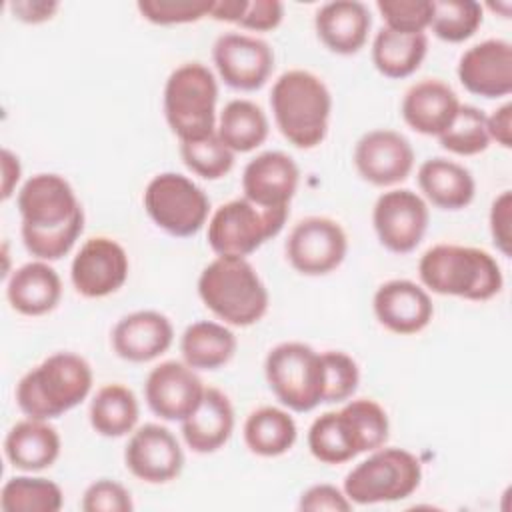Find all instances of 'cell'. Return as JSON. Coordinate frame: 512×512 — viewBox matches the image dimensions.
Instances as JSON below:
<instances>
[{"label": "cell", "instance_id": "6da1fadb", "mask_svg": "<svg viewBox=\"0 0 512 512\" xmlns=\"http://www.w3.org/2000/svg\"><path fill=\"white\" fill-rule=\"evenodd\" d=\"M26 250L44 262L66 256L84 230V210L70 182L54 172L30 176L16 194Z\"/></svg>", "mask_w": 512, "mask_h": 512}, {"label": "cell", "instance_id": "7a4b0ae2", "mask_svg": "<svg viewBox=\"0 0 512 512\" xmlns=\"http://www.w3.org/2000/svg\"><path fill=\"white\" fill-rule=\"evenodd\" d=\"M388 436L386 410L376 400L356 398L310 424L308 450L322 464H344L362 452L382 448Z\"/></svg>", "mask_w": 512, "mask_h": 512}, {"label": "cell", "instance_id": "3957f363", "mask_svg": "<svg viewBox=\"0 0 512 512\" xmlns=\"http://www.w3.org/2000/svg\"><path fill=\"white\" fill-rule=\"evenodd\" d=\"M270 108L280 134L296 148L324 142L332 114V94L324 80L308 70H288L276 78Z\"/></svg>", "mask_w": 512, "mask_h": 512}, {"label": "cell", "instance_id": "277c9868", "mask_svg": "<svg viewBox=\"0 0 512 512\" xmlns=\"http://www.w3.org/2000/svg\"><path fill=\"white\" fill-rule=\"evenodd\" d=\"M418 276L426 290L440 296H458L484 302L494 298L504 284L498 260L474 246L436 244L418 262Z\"/></svg>", "mask_w": 512, "mask_h": 512}, {"label": "cell", "instance_id": "5b68a950", "mask_svg": "<svg viewBox=\"0 0 512 512\" xmlns=\"http://www.w3.org/2000/svg\"><path fill=\"white\" fill-rule=\"evenodd\" d=\"M202 304L224 324L246 328L268 312V288L256 268L240 256H216L198 276Z\"/></svg>", "mask_w": 512, "mask_h": 512}, {"label": "cell", "instance_id": "8992f818", "mask_svg": "<svg viewBox=\"0 0 512 512\" xmlns=\"http://www.w3.org/2000/svg\"><path fill=\"white\" fill-rule=\"evenodd\" d=\"M92 382L94 374L86 358L56 352L18 380L16 404L28 418L52 420L86 400Z\"/></svg>", "mask_w": 512, "mask_h": 512}, {"label": "cell", "instance_id": "52a82bcc", "mask_svg": "<svg viewBox=\"0 0 512 512\" xmlns=\"http://www.w3.org/2000/svg\"><path fill=\"white\" fill-rule=\"evenodd\" d=\"M216 102V76L202 62H184L166 78L164 116L180 142L202 140L216 132Z\"/></svg>", "mask_w": 512, "mask_h": 512}, {"label": "cell", "instance_id": "ba28073f", "mask_svg": "<svg viewBox=\"0 0 512 512\" xmlns=\"http://www.w3.org/2000/svg\"><path fill=\"white\" fill-rule=\"evenodd\" d=\"M422 482L420 460L404 448H376L344 478V494L352 504L370 506L412 496Z\"/></svg>", "mask_w": 512, "mask_h": 512}, {"label": "cell", "instance_id": "9c48e42d", "mask_svg": "<svg viewBox=\"0 0 512 512\" xmlns=\"http://www.w3.org/2000/svg\"><path fill=\"white\" fill-rule=\"evenodd\" d=\"M264 374L270 390L282 406L294 412H310L324 398V362L304 342H282L264 360Z\"/></svg>", "mask_w": 512, "mask_h": 512}, {"label": "cell", "instance_id": "30bf717a", "mask_svg": "<svg viewBox=\"0 0 512 512\" xmlns=\"http://www.w3.org/2000/svg\"><path fill=\"white\" fill-rule=\"evenodd\" d=\"M288 218V208H260L248 198H236L208 220V246L216 256H240L256 252L266 240L280 234Z\"/></svg>", "mask_w": 512, "mask_h": 512}, {"label": "cell", "instance_id": "8fae6325", "mask_svg": "<svg viewBox=\"0 0 512 512\" xmlns=\"http://www.w3.org/2000/svg\"><path fill=\"white\" fill-rule=\"evenodd\" d=\"M144 210L150 220L176 238H190L208 220L210 200L188 176L160 172L144 188Z\"/></svg>", "mask_w": 512, "mask_h": 512}, {"label": "cell", "instance_id": "7c38bea8", "mask_svg": "<svg viewBox=\"0 0 512 512\" xmlns=\"http://www.w3.org/2000/svg\"><path fill=\"white\" fill-rule=\"evenodd\" d=\"M284 250L296 272L304 276H324L344 262L348 238L336 220L308 216L294 224Z\"/></svg>", "mask_w": 512, "mask_h": 512}, {"label": "cell", "instance_id": "4fadbf2b", "mask_svg": "<svg viewBox=\"0 0 512 512\" xmlns=\"http://www.w3.org/2000/svg\"><path fill=\"white\" fill-rule=\"evenodd\" d=\"M430 222L426 200L408 188L382 192L372 208V224L380 244L394 254H408L422 242Z\"/></svg>", "mask_w": 512, "mask_h": 512}, {"label": "cell", "instance_id": "5bb4252c", "mask_svg": "<svg viewBox=\"0 0 512 512\" xmlns=\"http://www.w3.org/2000/svg\"><path fill=\"white\" fill-rule=\"evenodd\" d=\"M212 60L226 86L242 92L258 90L274 70V52L262 38L226 32L212 46Z\"/></svg>", "mask_w": 512, "mask_h": 512}, {"label": "cell", "instance_id": "9a60e30c", "mask_svg": "<svg viewBox=\"0 0 512 512\" xmlns=\"http://www.w3.org/2000/svg\"><path fill=\"white\" fill-rule=\"evenodd\" d=\"M128 254L108 236L88 238L70 264L74 290L84 298H104L118 292L128 280Z\"/></svg>", "mask_w": 512, "mask_h": 512}, {"label": "cell", "instance_id": "2e32d148", "mask_svg": "<svg viewBox=\"0 0 512 512\" xmlns=\"http://www.w3.org/2000/svg\"><path fill=\"white\" fill-rule=\"evenodd\" d=\"M124 464L142 482L166 484L180 476L184 452L166 426L150 422L132 430L124 448Z\"/></svg>", "mask_w": 512, "mask_h": 512}, {"label": "cell", "instance_id": "e0dca14e", "mask_svg": "<svg viewBox=\"0 0 512 512\" xmlns=\"http://www.w3.org/2000/svg\"><path fill=\"white\" fill-rule=\"evenodd\" d=\"M204 382L192 366L178 360H166L154 366L144 382L148 408L162 420L182 422L200 404Z\"/></svg>", "mask_w": 512, "mask_h": 512}, {"label": "cell", "instance_id": "ac0fdd59", "mask_svg": "<svg viewBox=\"0 0 512 512\" xmlns=\"http://www.w3.org/2000/svg\"><path fill=\"white\" fill-rule=\"evenodd\" d=\"M354 166L366 182L374 186H394L410 176L414 168V148L404 134L376 128L356 142Z\"/></svg>", "mask_w": 512, "mask_h": 512}, {"label": "cell", "instance_id": "d6986e66", "mask_svg": "<svg viewBox=\"0 0 512 512\" xmlns=\"http://www.w3.org/2000/svg\"><path fill=\"white\" fill-rule=\"evenodd\" d=\"M460 84L482 98H502L512 92V44L490 38L470 46L458 60Z\"/></svg>", "mask_w": 512, "mask_h": 512}, {"label": "cell", "instance_id": "ffe728a7", "mask_svg": "<svg viewBox=\"0 0 512 512\" xmlns=\"http://www.w3.org/2000/svg\"><path fill=\"white\" fill-rule=\"evenodd\" d=\"M300 182V170L282 150L254 156L242 170L244 198L260 208H288Z\"/></svg>", "mask_w": 512, "mask_h": 512}, {"label": "cell", "instance_id": "44dd1931", "mask_svg": "<svg viewBox=\"0 0 512 512\" xmlns=\"http://www.w3.org/2000/svg\"><path fill=\"white\" fill-rule=\"evenodd\" d=\"M372 308L376 320L394 334H416L424 330L432 316L434 304L426 288L412 280H388L374 292Z\"/></svg>", "mask_w": 512, "mask_h": 512}, {"label": "cell", "instance_id": "7402d4cb", "mask_svg": "<svg viewBox=\"0 0 512 512\" xmlns=\"http://www.w3.org/2000/svg\"><path fill=\"white\" fill-rule=\"evenodd\" d=\"M172 340V322L156 310H136L122 316L110 334L116 356L134 364L158 358L172 346Z\"/></svg>", "mask_w": 512, "mask_h": 512}, {"label": "cell", "instance_id": "603a6c76", "mask_svg": "<svg viewBox=\"0 0 512 512\" xmlns=\"http://www.w3.org/2000/svg\"><path fill=\"white\" fill-rule=\"evenodd\" d=\"M460 104L450 84L438 78H426L406 90L400 114L414 132L438 138L454 120Z\"/></svg>", "mask_w": 512, "mask_h": 512}, {"label": "cell", "instance_id": "cb8c5ba5", "mask_svg": "<svg viewBox=\"0 0 512 512\" xmlns=\"http://www.w3.org/2000/svg\"><path fill=\"white\" fill-rule=\"evenodd\" d=\"M372 16L358 0H334L322 4L314 14L320 42L334 54H356L368 40Z\"/></svg>", "mask_w": 512, "mask_h": 512}, {"label": "cell", "instance_id": "d4e9b609", "mask_svg": "<svg viewBox=\"0 0 512 512\" xmlns=\"http://www.w3.org/2000/svg\"><path fill=\"white\" fill-rule=\"evenodd\" d=\"M234 432V408L218 388H206L198 408L182 420V438L196 454L220 450Z\"/></svg>", "mask_w": 512, "mask_h": 512}, {"label": "cell", "instance_id": "484cf974", "mask_svg": "<svg viewBox=\"0 0 512 512\" xmlns=\"http://www.w3.org/2000/svg\"><path fill=\"white\" fill-rule=\"evenodd\" d=\"M6 298L18 314L42 316L58 306L62 280L48 262L32 260L8 276Z\"/></svg>", "mask_w": 512, "mask_h": 512}, {"label": "cell", "instance_id": "4316f807", "mask_svg": "<svg viewBox=\"0 0 512 512\" xmlns=\"http://www.w3.org/2000/svg\"><path fill=\"white\" fill-rule=\"evenodd\" d=\"M60 434L48 420L26 418L16 422L4 438L8 462L22 472H40L50 468L60 456Z\"/></svg>", "mask_w": 512, "mask_h": 512}, {"label": "cell", "instance_id": "83f0119b", "mask_svg": "<svg viewBox=\"0 0 512 512\" xmlns=\"http://www.w3.org/2000/svg\"><path fill=\"white\" fill-rule=\"evenodd\" d=\"M424 198L440 210H462L476 194L472 172L460 162L436 156L420 164L416 174Z\"/></svg>", "mask_w": 512, "mask_h": 512}, {"label": "cell", "instance_id": "f1b7e54d", "mask_svg": "<svg viewBox=\"0 0 512 512\" xmlns=\"http://www.w3.org/2000/svg\"><path fill=\"white\" fill-rule=\"evenodd\" d=\"M238 340L224 322L198 320L192 322L180 336V352L188 366L194 370H218L226 366Z\"/></svg>", "mask_w": 512, "mask_h": 512}, {"label": "cell", "instance_id": "f546056e", "mask_svg": "<svg viewBox=\"0 0 512 512\" xmlns=\"http://www.w3.org/2000/svg\"><path fill=\"white\" fill-rule=\"evenodd\" d=\"M428 52L426 34H404L382 26L372 40V62L376 70L392 80L412 76Z\"/></svg>", "mask_w": 512, "mask_h": 512}, {"label": "cell", "instance_id": "4dcf8cb0", "mask_svg": "<svg viewBox=\"0 0 512 512\" xmlns=\"http://www.w3.org/2000/svg\"><path fill=\"white\" fill-rule=\"evenodd\" d=\"M242 434L252 454L276 458L294 446L298 428L288 410L278 406H262L248 414Z\"/></svg>", "mask_w": 512, "mask_h": 512}, {"label": "cell", "instance_id": "1f68e13d", "mask_svg": "<svg viewBox=\"0 0 512 512\" xmlns=\"http://www.w3.org/2000/svg\"><path fill=\"white\" fill-rule=\"evenodd\" d=\"M270 124L266 112L252 100H230L218 116L216 134L236 154L252 152L268 138Z\"/></svg>", "mask_w": 512, "mask_h": 512}, {"label": "cell", "instance_id": "d6a6232c", "mask_svg": "<svg viewBox=\"0 0 512 512\" xmlns=\"http://www.w3.org/2000/svg\"><path fill=\"white\" fill-rule=\"evenodd\" d=\"M88 418L100 436H126L136 428L140 418L138 398L124 384H106L92 396Z\"/></svg>", "mask_w": 512, "mask_h": 512}, {"label": "cell", "instance_id": "836d02e7", "mask_svg": "<svg viewBox=\"0 0 512 512\" xmlns=\"http://www.w3.org/2000/svg\"><path fill=\"white\" fill-rule=\"evenodd\" d=\"M62 506V488L42 476H12L0 490L4 512H58Z\"/></svg>", "mask_w": 512, "mask_h": 512}, {"label": "cell", "instance_id": "e575fe53", "mask_svg": "<svg viewBox=\"0 0 512 512\" xmlns=\"http://www.w3.org/2000/svg\"><path fill=\"white\" fill-rule=\"evenodd\" d=\"M482 24V6L476 0H432L430 28L436 38L458 44L474 36Z\"/></svg>", "mask_w": 512, "mask_h": 512}, {"label": "cell", "instance_id": "d590c367", "mask_svg": "<svg viewBox=\"0 0 512 512\" xmlns=\"http://www.w3.org/2000/svg\"><path fill=\"white\" fill-rule=\"evenodd\" d=\"M444 150L458 156H476L490 146L486 114L470 104H460L450 126L438 136Z\"/></svg>", "mask_w": 512, "mask_h": 512}, {"label": "cell", "instance_id": "8d00e7d4", "mask_svg": "<svg viewBox=\"0 0 512 512\" xmlns=\"http://www.w3.org/2000/svg\"><path fill=\"white\" fill-rule=\"evenodd\" d=\"M180 156L186 168L204 180H220L234 166V152L216 132L202 140L180 142Z\"/></svg>", "mask_w": 512, "mask_h": 512}, {"label": "cell", "instance_id": "74e56055", "mask_svg": "<svg viewBox=\"0 0 512 512\" xmlns=\"http://www.w3.org/2000/svg\"><path fill=\"white\" fill-rule=\"evenodd\" d=\"M324 398L322 402H344L352 398L360 382V368L352 356L340 350L322 352Z\"/></svg>", "mask_w": 512, "mask_h": 512}, {"label": "cell", "instance_id": "f35d334b", "mask_svg": "<svg viewBox=\"0 0 512 512\" xmlns=\"http://www.w3.org/2000/svg\"><path fill=\"white\" fill-rule=\"evenodd\" d=\"M214 0H138L136 8L152 24H190L210 16Z\"/></svg>", "mask_w": 512, "mask_h": 512}, {"label": "cell", "instance_id": "ab89813d", "mask_svg": "<svg viewBox=\"0 0 512 512\" xmlns=\"http://www.w3.org/2000/svg\"><path fill=\"white\" fill-rule=\"evenodd\" d=\"M376 8L386 28L404 34H424L430 28L432 0H378Z\"/></svg>", "mask_w": 512, "mask_h": 512}, {"label": "cell", "instance_id": "60d3db41", "mask_svg": "<svg viewBox=\"0 0 512 512\" xmlns=\"http://www.w3.org/2000/svg\"><path fill=\"white\" fill-rule=\"evenodd\" d=\"M80 508L84 512H130L134 510V502L126 486L110 478H100L84 490Z\"/></svg>", "mask_w": 512, "mask_h": 512}, {"label": "cell", "instance_id": "b9f144b4", "mask_svg": "<svg viewBox=\"0 0 512 512\" xmlns=\"http://www.w3.org/2000/svg\"><path fill=\"white\" fill-rule=\"evenodd\" d=\"M488 222H490V236H492V242H494L496 250L502 256L510 258L512 256V228H510V222H512V192L510 190H504L494 198V202L490 206Z\"/></svg>", "mask_w": 512, "mask_h": 512}, {"label": "cell", "instance_id": "7bdbcfd3", "mask_svg": "<svg viewBox=\"0 0 512 512\" xmlns=\"http://www.w3.org/2000/svg\"><path fill=\"white\" fill-rule=\"evenodd\" d=\"M298 508L306 512H320V510L348 512L352 510V502L348 500L344 490L332 484H314L302 492Z\"/></svg>", "mask_w": 512, "mask_h": 512}, {"label": "cell", "instance_id": "ee69618b", "mask_svg": "<svg viewBox=\"0 0 512 512\" xmlns=\"http://www.w3.org/2000/svg\"><path fill=\"white\" fill-rule=\"evenodd\" d=\"M284 18V4L280 0H248L238 26L254 32L274 30Z\"/></svg>", "mask_w": 512, "mask_h": 512}, {"label": "cell", "instance_id": "f6af8a7d", "mask_svg": "<svg viewBox=\"0 0 512 512\" xmlns=\"http://www.w3.org/2000/svg\"><path fill=\"white\" fill-rule=\"evenodd\" d=\"M8 8L22 22L40 24L50 20L60 8V4L54 0H20V2H8Z\"/></svg>", "mask_w": 512, "mask_h": 512}, {"label": "cell", "instance_id": "bcb514c9", "mask_svg": "<svg viewBox=\"0 0 512 512\" xmlns=\"http://www.w3.org/2000/svg\"><path fill=\"white\" fill-rule=\"evenodd\" d=\"M486 126L490 140L500 144L502 148L512 146V104L506 102L496 108L490 116H486Z\"/></svg>", "mask_w": 512, "mask_h": 512}, {"label": "cell", "instance_id": "7dc6e473", "mask_svg": "<svg viewBox=\"0 0 512 512\" xmlns=\"http://www.w3.org/2000/svg\"><path fill=\"white\" fill-rule=\"evenodd\" d=\"M20 176H22L20 158L8 148H2V200H8L14 194L16 184L20 182Z\"/></svg>", "mask_w": 512, "mask_h": 512}, {"label": "cell", "instance_id": "c3c4849f", "mask_svg": "<svg viewBox=\"0 0 512 512\" xmlns=\"http://www.w3.org/2000/svg\"><path fill=\"white\" fill-rule=\"evenodd\" d=\"M248 0H214V6L210 10V18L218 22H232L238 24L246 10Z\"/></svg>", "mask_w": 512, "mask_h": 512}]
</instances>
